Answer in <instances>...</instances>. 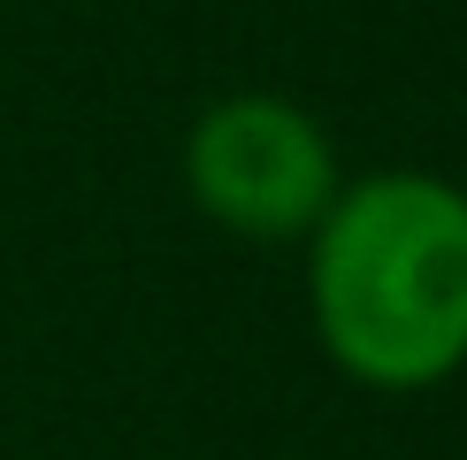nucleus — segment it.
<instances>
[{
  "instance_id": "obj_2",
  "label": "nucleus",
  "mask_w": 467,
  "mask_h": 460,
  "mask_svg": "<svg viewBox=\"0 0 467 460\" xmlns=\"http://www.w3.org/2000/svg\"><path fill=\"white\" fill-rule=\"evenodd\" d=\"M184 184L200 215L245 238H315V223L337 200V153L306 108L276 92H230L192 123Z\"/></svg>"
},
{
  "instance_id": "obj_1",
  "label": "nucleus",
  "mask_w": 467,
  "mask_h": 460,
  "mask_svg": "<svg viewBox=\"0 0 467 460\" xmlns=\"http://www.w3.org/2000/svg\"><path fill=\"white\" fill-rule=\"evenodd\" d=\"M315 330L345 376L421 392L467 361V192L430 169H383L315 223Z\"/></svg>"
}]
</instances>
